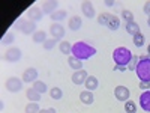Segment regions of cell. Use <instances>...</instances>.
I'll return each instance as SVG.
<instances>
[{"label": "cell", "mask_w": 150, "mask_h": 113, "mask_svg": "<svg viewBox=\"0 0 150 113\" xmlns=\"http://www.w3.org/2000/svg\"><path fill=\"white\" fill-rule=\"evenodd\" d=\"M140 106L144 112L150 113V91H144L140 95Z\"/></svg>", "instance_id": "obj_13"}, {"label": "cell", "mask_w": 150, "mask_h": 113, "mask_svg": "<svg viewBox=\"0 0 150 113\" xmlns=\"http://www.w3.org/2000/svg\"><path fill=\"white\" fill-rule=\"evenodd\" d=\"M138 56H132V59H131V62H129V65L126 67L129 71H135L137 69V65H138Z\"/></svg>", "instance_id": "obj_33"}, {"label": "cell", "mask_w": 150, "mask_h": 113, "mask_svg": "<svg viewBox=\"0 0 150 113\" xmlns=\"http://www.w3.org/2000/svg\"><path fill=\"white\" fill-rule=\"evenodd\" d=\"M107 6H114V2H111V0H108V2H105Z\"/></svg>", "instance_id": "obj_37"}, {"label": "cell", "mask_w": 150, "mask_h": 113, "mask_svg": "<svg viewBox=\"0 0 150 113\" xmlns=\"http://www.w3.org/2000/svg\"><path fill=\"white\" fill-rule=\"evenodd\" d=\"M68 17V12L65 11V9H59V11H56L53 15H50V18H51L53 21H62V20H65Z\"/></svg>", "instance_id": "obj_23"}, {"label": "cell", "mask_w": 150, "mask_h": 113, "mask_svg": "<svg viewBox=\"0 0 150 113\" xmlns=\"http://www.w3.org/2000/svg\"><path fill=\"white\" fill-rule=\"evenodd\" d=\"M21 57H23V51L18 47H11L5 54V59H6V62H9V64H15V62H18Z\"/></svg>", "instance_id": "obj_6"}, {"label": "cell", "mask_w": 150, "mask_h": 113, "mask_svg": "<svg viewBox=\"0 0 150 113\" xmlns=\"http://www.w3.org/2000/svg\"><path fill=\"white\" fill-rule=\"evenodd\" d=\"M56 44H57L56 39H47V41L44 42V48H45V50H53V48L56 47Z\"/></svg>", "instance_id": "obj_34"}, {"label": "cell", "mask_w": 150, "mask_h": 113, "mask_svg": "<svg viewBox=\"0 0 150 113\" xmlns=\"http://www.w3.org/2000/svg\"><path fill=\"white\" fill-rule=\"evenodd\" d=\"M125 29H126V33H129L132 36H135L137 33H140V26H138V23H135V21L126 23L125 24Z\"/></svg>", "instance_id": "obj_21"}, {"label": "cell", "mask_w": 150, "mask_h": 113, "mask_svg": "<svg viewBox=\"0 0 150 113\" xmlns=\"http://www.w3.org/2000/svg\"><path fill=\"white\" fill-rule=\"evenodd\" d=\"M125 112L126 113H137V104H135V101H128L125 103Z\"/></svg>", "instance_id": "obj_28"}, {"label": "cell", "mask_w": 150, "mask_h": 113, "mask_svg": "<svg viewBox=\"0 0 150 113\" xmlns=\"http://www.w3.org/2000/svg\"><path fill=\"white\" fill-rule=\"evenodd\" d=\"M87 77H89L87 71H84V69L75 71V72L72 74V83H74V84H77V86L84 84V83H86V80H87Z\"/></svg>", "instance_id": "obj_9"}, {"label": "cell", "mask_w": 150, "mask_h": 113, "mask_svg": "<svg viewBox=\"0 0 150 113\" xmlns=\"http://www.w3.org/2000/svg\"><path fill=\"white\" fill-rule=\"evenodd\" d=\"M147 53H149V57H150V44H149V47H147Z\"/></svg>", "instance_id": "obj_40"}, {"label": "cell", "mask_w": 150, "mask_h": 113, "mask_svg": "<svg viewBox=\"0 0 150 113\" xmlns=\"http://www.w3.org/2000/svg\"><path fill=\"white\" fill-rule=\"evenodd\" d=\"M140 89L150 91V82H140Z\"/></svg>", "instance_id": "obj_35"}, {"label": "cell", "mask_w": 150, "mask_h": 113, "mask_svg": "<svg viewBox=\"0 0 150 113\" xmlns=\"http://www.w3.org/2000/svg\"><path fill=\"white\" fill-rule=\"evenodd\" d=\"M112 59H114V64L117 67H128L132 59V53L126 47H117L112 51Z\"/></svg>", "instance_id": "obj_2"}, {"label": "cell", "mask_w": 150, "mask_h": 113, "mask_svg": "<svg viewBox=\"0 0 150 113\" xmlns=\"http://www.w3.org/2000/svg\"><path fill=\"white\" fill-rule=\"evenodd\" d=\"M81 11H83V15L90 18V20L95 18V15H96V11H95V8L90 2H83L81 3Z\"/></svg>", "instance_id": "obj_12"}, {"label": "cell", "mask_w": 150, "mask_h": 113, "mask_svg": "<svg viewBox=\"0 0 150 113\" xmlns=\"http://www.w3.org/2000/svg\"><path fill=\"white\" fill-rule=\"evenodd\" d=\"M26 97H27V99L29 101H32V103H38V101H41V94L38 92L36 89H27L26 91Z\"/></svg>", "instance_id": "obj_20"}, {"label": "cell", "mask_w": 150, "mask_h": 113, "mask_svg": "<svg viewBox=\"0 0 150 113\" xmlns=\"http://www.w3.org/2000/svg\"><path fill=\"white\" fill-rule=\"evenodd\" d=\"M114 97L117 98V101H123V103H126L129 97H131V92L126 86H117L116 89H114Z\"/></svg>", "instance_id": "obj_8"}, {"label": "cell", "mask_w": 150, "mask_h": 113, "mask_svg": "<svg viewBox=\"0 0 150 113\" xmlns=\"http://www.w3.org/2000/svg\"><path fill=\"white\" fill-rule=\"evenodd\" d=\"M50 97H51L53 99H62L63 92H62L60 87H53V89H50Z\"/></svg>", "instance_id": "obj_26"}, {"label": "cell", "mask_w": 150, "mask_h": 113, "mask_svg": "<svg viewBox=\"0 0 150 113\" xmlns=\"http://www.w3.org/2000/svg\"><path fill=\"white\" fill-rule=\"evenodd\" d=\"M135 72L140 82H150V57L149 56H141L138 59V65H137Z\"/></svg>", "instance_id": "obj_3"}, {"label": "cell", "mask_w": 150, "mask_h": 113, "mask_svg": "<svg viewBox=\"0 0 150 113\" xmlns=\"http://www.w3.org/2000/svg\"><path fill=\"white\" fill-rule=\"evenodd\" d=\"M96 54V48L86 44L83 41H78L72 45V56L77 57L80 60H86V59H90Z\"/></svg>", "instance_id": "obj_1"}, {"label": "cell", "mask_w": 150, "mask_h": 113, "mask_svg": "<svg viewBox=\"0 0 150 113\" xmlns=\"http://www.w3.org/2000/svg\"><path fill=\"white\" fill-rule=\"evenodd\" d=\"M80 99H81L83 104L90 106V104H93V101H95V97H93V94H92L90 91H83V92L80 94Z\"/></svg>", "instance_id": "obj_17"}, {"label": "cell", "mask_w": 150, "mask_h": 113, "mask_svg": "<svg viewBox=\"0 0 150 113\" xmlns=\"http://www.w3.org/2000/svg\"><path fill=\"white\" fill-rule=\"evenodd\" d=\"M147 26H149V27H150V17H149V18H147Z\"/></svg>", "instance_id": "obj_41"}, {"label": "cell", "mask_w": 150, "mask_h": 113, "mask_svg": "<svg viewBox=\"0 0 150 113\" xmlns=\"http://www.w3.org/2000/svg\"><path fill=\"white\" fill-rule=\"evenodd\" d=\"M143 11H144V14H146L147 17H150V2H146V3H144Z\"/></svg>", "instance_id": "obj_36"}, {"label": "cell", "mask_w": 150, "mask_h": 113, "mask_svg": "<svg viewBox=\"0 0 150 113\" xmlns=\"http://www.w3.org/2000/svg\"><path fill=\"white\" fill-rule=\"evenodd\" d=\"M122 17H123L125 23H132L134 21V14H132V11H129V9H123L122 11Z\"/></svg>", "instance_id": "obj_29"}, {"label": "cell", "mask_w": 150, "mask_h": 113, "mask_svg": "<svg viewBox=\"0 0 150 113\" xmlns=\"http://www.w3.org/2000/svg\"><path fill=\"white\" fill-rule=\"evenodd\" d=\"M48 113H56V110H54L53 107H50V109H48Z\"/></svg>", "instance_id": "obj_38"}, {"label": "cell", "mask_w": 150, "mask_h": 113, "mask_svg": "<svg viewBox=\"0 0 150 113\" xmlns=\"http://www.w3.org/2000/svg\"><path fill=\"white\" fill-rule=\"evenodd\" d=\"M112 14H110V12H102V14H99V17H98V23L101 24V26H107L108 27V24H110V21L112 20Z\"/></svg>", "instance_id": "obj_19"}, {"label": "cell", "mask_w": 150, "mask_h": 113, "mask_svg": "<svg viewBox=\"0 0 150 113\" xmlns=\"http://www.w3.org/2000/svg\"><path fill=\"white\" fill-rule=\"evenodd\" d=\"M38 80V71L36 68H27L23 72V82L24 83H35Z\"/></svg>", "instance_id": "obj_10"}, {"label": "cell", "mask_w": 150, "mask_h": 113, "mask_svg": "<svg viewBox=\"0 0 150 113\" xmlns=\"http://www.w3.org/2000/svg\"><path fill=\"white\" fill-rule=\"evenodd\" d=\"M68 64H69V67H71L74 71L83 69V60H80V59H77V57H74V56H69V57H68Z\"/></svg>", "instance_id": "obj_18"}, {"label": "cell", "mask_w": 150, "mask_h": 113, "mask_svg": "<svg viewBox=\"0 0 150 113\" xmlns=\"http://www.w3.org/2000/svg\"><path fill=\"white\" fill-rule=\"evenodd\" d=\"M33 89H36L38 92H39V94L42 95V94H45V92L48 91V87H47V84H45L44 82H41V80H36V82L33 83Z\"/></svg>", "instance_id": "obj_25"}, {"label": "cell", "mask_w": 150, "mask_h": 113, "mask_svg": "<svg viewBox=\"0 0 150 113\" xmlns=\"http://www.w3.org/2000/svg\"><path fill=\"white\" fill-rule=\"evenodd\" d=\"M15 27L23 33V35H35L38 30H36V23L35 21H30L27 18H20L17 23H15Z\"/></svg>", "instance_id": "obj_4"}, {"label": "cell", "mask_w": 150, "mask_h": 113, "mask_svg": "<svg viewBox=\"0 0 150 113\" xmlns=\"http://www.w3.org/2000/svg\"><path fill=\"white\" fill-rule=\"evenodd\" d=\"M81 24H83V20H81V17H78V15H74V17H71L69 18V21H68V27L71 29V30H78L80 27H81Z\"/></svg>", "instance_id": "obj_15"}, {"label": "cell", "mask_w": 150, "mask_h": 113, "mask_svg": "<svg viewBox=\"0 0 150 113\" xmlns=\"http://www.w3.org/2000/svg\"><path fill=\"white\" fill-rule=\"evenodd\" d=\"M84 86H86V89H87V91L93 92L95 89H98L99 82H98V79L95 77V75H89V77H87V80H86V83H84Z\"/></svg>", "instance_id": "obj_16"}, {"label": "cell", "mask_w": 150, "mask_h": 113, "mask_svg": "<svg viewBox=\"0 0 150 113\" xmlns=\"http://www.w3.org/2000/svg\"><path fill=\"white\" fill-rule=\"evenodd\" d=\"M59 8V2H54V0H48V2H44L42 3V12L44 14H48V15H53Z\"/></svg>", "instance_id": "obj_11"}, {"label": "cell", "mask_w": 150, "mask_h": 113, "mask_svg": "<svg viewBox=\"0 0 150 113\" xmlns=\"http://www.w3.org/2000/svg\"><path fill=\"white\" fill-rule=\"evenodd\" d=\"M39 113H48V109H42V110H41Z\"/></svg>", "instance_id": "obj_39"}, {"label": "cell", "mask_w": 150, "mask_h": 113, "mask_svg": "<svg viewBox=\"0 0 150 113\" xmlns=\"http://www.w3.org/2000/svg\"><path fill=\"white\" fill-rule=\"evenodd\" d=\"M119 27H120V18L114 15V17H112V20L110 21V24H108V29L110 30H117Z\"/></svg>", "instance_id": "obj_31"}, {"label": "cell", "mask_w": 150, "mask_h": 113, "mask_svg": "<svg viewBox=\"0 0 150 113\" xmlns=\"http://www.w3.org/2000/svg\"><path fill=\"white\" fill-rule=\"evenodd\" d=\"M42 9L41 8H38V6H33V8H30L29 9V12H27V17H29V20L30 21H39L41 18H42Z\"/></svg>", "instance_id": "obj_14"}, {"label": "cell", "mask_w": 150, "mask_h": 113, "mask_svg": "<svg viewBox=\"0 0 150 113\" xmlns=\"http://www.w3.org/2000/svg\"><path fill=\"white\" fill-rule=\"evenodd\" d=\"M134 45L138 47V48H141V47L144 45V35H143L141 32L137 33V35L134 36Z\"/></svg>", "instance_id": "obj_27"}, {"label": "cell", "mask_w": 150, "mask_h": 113, "mask_svg": "<svg viewBox=\"0 0 150 113\" xmlns=\"http://www.w3.org/2000/svg\"><path fill=\"white\" fill-rule=\"evenodd\" d=\"M41 109H39V104L38 103H29L26 106V113H39Z\"/></svg>", "instance_id": "obj_30"}, {"label": "cell", "mask_w": 150, "mask_h": 113, "mask_svg": "<svg viewBox=\"0 0 150 113\" xmlns=\"http://www.w3.org/2000/svg\"><path fill=\"white\" fill-rule=\"evenodd\" d=\"M50 33H51L53 39L60 41V39L65 38V27L62 26V24H59V23H53L51 27H50Z\"/></svg>", "instance_id": "obj_7"}, {"label": "cell", "mask_w": 150, "mask_h": 113, "mask_svg": "<svg viewBox=\"0 0 150 113\" xmlns=\"http://www.w3.org/2000/svg\"><path fill=\"white\" fill-rule=\"evenodd\" d=\"M59 50H60V53L69 56V54H72V44L69 41H62L59 44Z\"/></svg>", "instance_id": "obj_22"}, {"label": "cell", "mask_w": 150, "mask_h": 113, "mask_svg": "<svg viewBox=\"0 0 150 113\" xmlns=\"http://www.w3.org/2000/svg\"><path fill=\"white\" fill-rule=\"evenodd\" d=\"M47 41V33L44 30H38L35 35H33V42L36 44H44Z\"/></svg>", "instance_id": "obj_24"}, {"label": "cell", "mask_w": 150, "mask_h": 113, "mask_svg": "<svg viewBox=\"0 0 150 113\" xmlns=\"http://www.w3.org/2000/svg\"><path fill=\"white\" fill-rule=\"evenodd\" d=\"M14 39H15L14 33H12V32H8V33L2 38V44H3V45H9V44L14 42Z\"/></svg>", "instance_id": "obj_32"}, {"label": "cell", "mask_w": 150, "mask_h": 113, "mask_svg": "<svg viewBox=\"0 0 150 113\" xmlns=\"http://www.w3.org/2000/svg\"><path fill=\"white\" fill-rule=\"evenodd\" d=\"M23 80H20L18 77H9L8 80H6V89L9 91V92H12V94H15V92H20L21 89H23Z\"/></svg>", "instance_id": "obj_5"}]
</instances>
